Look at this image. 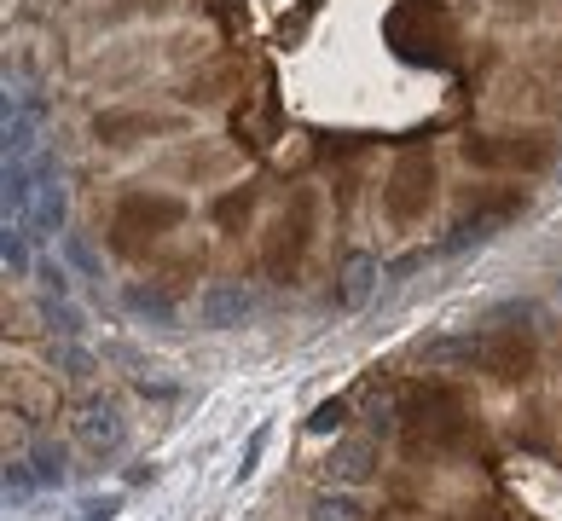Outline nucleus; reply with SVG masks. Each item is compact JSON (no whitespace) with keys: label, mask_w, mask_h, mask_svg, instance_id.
<instances>
[{"label":"nucleus","mask_w":562,"mask_h":521,"mask_svg":"<svg viewBox=\"0 0 562 521\" xmlns=\"http://www.w3.org/2000/svg\"><path fill=\"white\" fill-rule=\"evenodd\" d=\"M82 440L105 458V452H116L122 446V417H116V406H105V400H93L87 406V417H82Z\"/></svg>","instance_id":"4"},{"label":"nucleus","mask_w":562,"mask_h":521,"mask_svg":"<svg viewBox=\"0 0 562 521\" xmlns=\"http://www.w3.org/2000/svg\"><path fill=\"white\" fill-rule=\"evenodd\" d=\"M366 469H371V440H342L331 452V464H325V475L331 481H366Z\"/></svg>","instance_id":"5"},{"label":"nucleus","mask_w":562,"mask_h":521,"mask_svg":"<svg viewBox=\"0 0 562 521\" xmlns=\"http://www.w3.org/2000/svg\"><path fill=\"white\" fill-rule=\"evenodd\" d=\"M122 504H128V493L116 487V493H87L82 504H76V516L70 521H116L122 516Z\"/></svg>","instance_id":"10"},{"label":"nucleus","mask_w":562,"mask_h":521,"mask_svg":"<svg viewBox=\"0 0 562 521\" xmlns=\"http://www.w3.org/2000/svg\"><path fill=\"white\" fill-rule=\"evenodd\" d=\"M29 226H18V220H6V238H0V261H6V273L12 278H29L35 273V255H29Z\"/></svg>","instance_id":"6"},{"label":"nucleus","mask_w":562,"mask_h":521,"mask_svg":"<svg viewBox=\"0 0 562 521\" xmlns=\"http://www.w3.org/2000/svg\"><path fill=\"white\" fill-rule=\"evenodd\" d=\"M197 319H203V330H238L255 319V296L244 284H209L197 296Z\"/></svg>","instance_id":"1"},{"label":"nucleus","mask_w":562,"mask_h":521,"mask_svg":"<svg viewBox=\"0 0 562 521\" xmlns=\"http://www.w3.org/2000/svg\"><path fill=\"white\" fill-rule=\"evenodd\" d=\"M122 307L128 313H145V319H157V325H174V302L163 290H151V284H128L122 290Z\"/></svg>","instance_id":"7"},{"label":"nucleus","mask_w":562,"mask_h":521,"mask_svg":"<svg viewBox=\"0 0 562 521\" xmlns=\"http://www.w3.org/2000/svg\"><path fill=\"white\" fill-rule=\"evenodd\" d=\"M58 371H64V377H76V383H87V377H93V348H82V336L58 342Z\"/></svg>","instance_id":"13"},{"label":"nucleus","mask_w":562,"mask_h":521,"mask_svg":"<svg viewBox=\"0 0 562 521\" xmlns=\"http://www.w3.org/2000/svg\"><path fill=\"white\" fill-rule=\"evenodd\" d=\"M134 388H140L145 400H180V383H157V377H134Z\"/></svg>","instance_id":"18"},{"label":"nucleus","mask_w":562,"mask_h":521,"mask_svg":"<svg viewBox=\"0 0 562 521\" xmlns=\"http://www.w3.org/2000/svg\"><path fill=\"white\" fill-rule=\"evenodd\" d=\"M348 400H325V406H313V417H308V435H342L348 429Z\"/></svg>","instance_id":"14"},{"label":"nucleus","mask_w":562,"mask_h":521,"mask_svg":"<svg viewBox=\"0 0 562 521\" xmlns=\"http://www.w3.org/2000/svg\"><path fill=\"white\" fill-rule=\"evenodd\" d=\"M58 249H64V261L76 267V278H99V284H105V261H99V249L87 244L82 232H64V238H58Z\"/></svg>","instance_id":"9"},{"label":"nucleus","mask_w":562,"mask_h":521,"mask_svg":"<svg viewBox=\"0 0 562 521\" xmlns=\"http://www.w3.org/2000/svg\"><path fill=\"white\" fill-rule=\"evenodd\" d=\"M41 493V481H35V469H29V458H18V464H6V504H24V498Z\"/></svg>","instance_id":"15"},{"label":"nucleus","mask_w":562,"mask_h":521,"mask_svg":"<svg viewBox=\"0 0 562 521\" xmlns=\"http://www.w3.org/2000/svg\"><path fill=\"white\" fill-rule=\"evenodd\" d=\"M261 452H267V429H255L250 446H244V458H238V469H232V481H238V487H244L255 469H261Z\"/></svg>","instance_id":"16"},{"label":"nucleus","mask_w":562,"mask_h":521,"mask_svg":"<svg viewBox=\"0 0 562 521\" xmlns=\"http://www.w3.org/2000/svg\"><path fill=\"white\" fill-rule=\"evenodd\" d=\"M557 302H562V278H557Z\"/></svg>","instance_id":"19"},{"label":"nucleus","mask_w":562,"mask_h":521,"mask_svg":"<svg viewBox=\"0 0 562 521\" xmlns=\"http://www.w3.org/2000/svg\"><path fill=\"white\" fill-rule=\"evenodd\" d=\"M348 273H354V296H366L371 284H377V261H371V255H354Z\"/></svg>","instance_id":"17"},{"label":"nucleus","mask_w":562,"mask_h":521,"mask_svg":"<svg viewBox=\"0 0 562 521\" xmlns=\"http://www.w3.org/2000/svg\"><path fill=\"white\" fill-rule=\"evenodd\" d=\"M35 290L47 296V302H70V290H76V278L64 273V261H53V255H35Z\"/></svg>","instance_id":"8"},{"label":"nucleus","mask_w":562,"mask_h":521,"mask_svg":"<svg viewBox=\"0 0 562 521\" xmlns=\"http://www.w3.org/2000/svg\"><path fill=\"white\" fill-rule=\"evenodd\" d=\"M41 313L53 319L58 342H70V336H82V330H87V313H82L76 302H47V296H41Z\"/></svg>","instance_id":"12"},{"label":"nucleus","mask_w":562,"mask_h":521,"mask_svg":"<svg viewBox=\"0 0 562 521\" xmlns=\"http://www.w3.org/2000/svg\"><path fill=\"white\" fill-rule=\"evenodd\" d=\"M313 521H366V510L348 493H319L313 498Z\"/></svg>","instance_id":"11"},{"label":"nucleus","mask_w":562,"mask_h":521,"mask_svg":"<svg viewBox=\"0 0 562 521\" xmlns=\"http://www.w3.org/2000/svg\"><path fill=\"white\" fill-rule=\"evenodd\" d=\"M64 220H70V192H64V180H41L35 209H29V220H18V226H29L35 244H47V238H64Z\"/></svg>","instance_id":"2"},{"label":"nucleus","mask_w":562,"mask_h":521,"mask_svg":"<svg viewBox=\"0 0 562 521\" xmlns=\"http://www.w3.org/2000/svg\"><path fill=\"white\" fill-rule=\"evenodd\" d=\"M29 469H35V481H41V493H53V487H64L70 481V446L64 440H35L29 446Z\"/></svg>","instance_id":"3"}]
</instances>
